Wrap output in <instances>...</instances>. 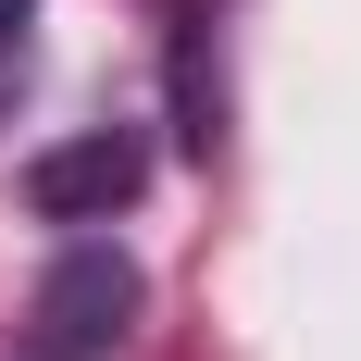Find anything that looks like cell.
I'll use <instances>...</instances> for the list:
<instances>
[{"label":"cell","mask_w":361,"mask_h":361,"mask_svg":"<svg viewBox=\"0 0 361 361\" xmlns=\"http://www.w3.org/2000/svg\"><path fill=\"white\" fill-rule=\"evenodd\" d=\"M25 324H37V361H112V336L137 324V262L112 250V237H75V250L37 274Z\"/></svg>","instance_id":"1"},{"label":"cell","mask_w":361,"mask_h":361,"mask_svg":"<svg viewBox=\"0 0 361 361\" xmlns=\"http://www.w3.org/2000/svg\"><path fill=\"white\" fill-rule=\"evenodd\" d=\"M137 187H149V149L125 125H87V137H63V149L25 162V212L37 224H112Z\"/></svg>","instance_id":"2"},{"label":"cell","mask_w":361,"mask_h":361,"mask_svg":"<svg viewBox=\"0 0 361 361\" xmlns=\"http://www.w3.org/2000/svg\"><path fill=\"white\" fill-rule=\"evenodd\" d=\"M175 137L200 149V162L224 149V87H212V63H200V25L175 37Z\"/></svg>","instance_id":"3"},{"label":"cell","mask_w":361,"mask_h":361,"mask_svg":"<svg viewBox=\"0 0 361 361\" xmlns=\"http://www.w3.org/2000/svg\"><path fill=\"white\" fill-rule=\"evenodd\" d=\"M25 13H37V0H0V63H13V37H25Z\"/></svg>","instance_id":"4"}]
</instances>
